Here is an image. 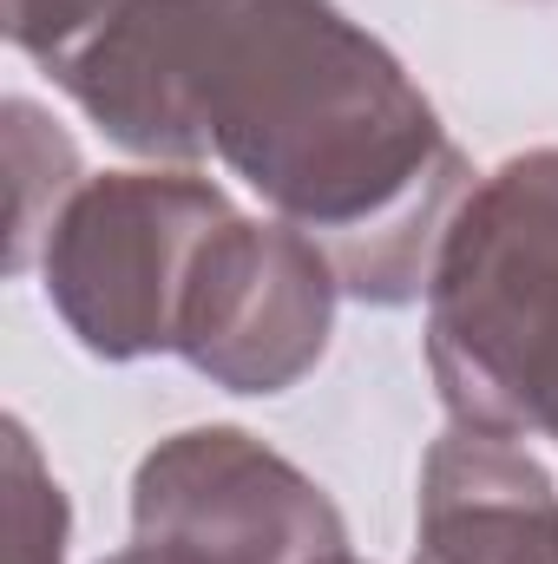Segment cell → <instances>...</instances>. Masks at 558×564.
Here are the masks:
<instances>
[{
	"label": "cell",
	"instance_id": "1",
	"mask_svg": "<svg viewBox=\"0 0 558 564\" xmlns=\"http://www.w3.org/2000/svg\"><path fill=\"white\" fill-rule=\"evenodd\" d=\"M224 79H217V139L257 191L282 210L329 224L348 250H362L368 217L408 204L427 158H447L433 119L395 66L355 40L329 7L309 0H250L237 26H217Z\"/></svg>",
	"mask_w": 558,
	"mask_h": 564
},
{
	"label": "cell",
	"instance_id": "2",
	"mask_svg": "<svg viewBox=\"0 0 558 564\" xmlns=\"http://www.w3.org/2000/svg\"><path fill=\"white\" fill-rule=\"evenodd\" d=\"M433 368L473 426H558V158L500 171L453 230Z\"/></svg>",
	"mask_w": 558,
	"mask_h": 564
},
{
	"label": "cell",
	"instance_id": "3",
	"mask_svg": "<svg viewBox=\"0 0 558 564\" xmlns=\"http://www.w3.org/2000/svg\"><path fill=\"white\" fill-rule=\"evenodd\" d=\"M427 564H558V506L506 446H447L427 492Z\"/></svg>",
	"mask_w": 558,
	"mask_h": 564
}]
</instances>
